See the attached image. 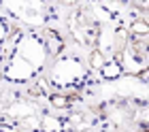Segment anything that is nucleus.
<instances>
[{"instance_id":"nucleus-1","label":"nucleus","mask_w":149,"mask_h":132,"mask_svg":"<svg viewBox=\"0 0 149 132\" xmlns=\"http://www.w3.org/2000/svg\"><path fill=\"white\" fill-rule=\"evenodd\" d=\"M51 102H53V107H66L68 105V98H64V96H53Z\"/></svg>"}]
</instances>
